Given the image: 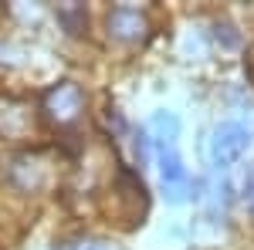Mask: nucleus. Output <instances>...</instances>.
<instances>
[{
  "mask_svg": "<svg viewBox=\"0 0 254 250\" xmlns=\"http://www.w3.org/2000/svg\"><path fill=\"white\" fill-rule=\"evenodd\" d=\"M153 142H156V155H159V173H163V183L166 190L173 193V200H183V190H187V169L176 155V118L159 112L153 122Z\"/></svg>",
  "mask_w": 254,
  "mask_h": 250,
  "instance_id": "nucleus-1",
  "label": "nucleus"
},
{
  "mask_svg": "<svg viewBox=\"0 0 254 250\" xmlns=\"http://www.w3.org/2000/svg\"><path fill=\"white\" fill-rule=\"evenodd\" d=\"M248 146H251V129L241 122H224V125H217L214 139H210V162L217 169H227L248 152Z\"/></svg>",
  "mask_w": 254,
  "mask_h": 250,
  "instance_id": "nucleus-2",
  "label": "nucleus"
}]
</instances>
